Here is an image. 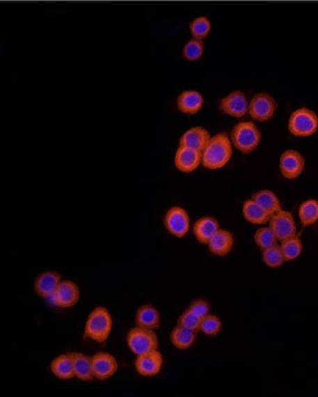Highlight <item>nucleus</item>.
Here are the masks:
<instances>
[{
  "instance_id": "obj_17",
  "label": "nucleus",
  "mask_w": 318,
  "mask_h": 397,
  "mask_svg": "<svg viewBox=\"0 0 318 397\" xmlns=\"http://www.w3.org/2000/svg\"><path fill=\"white\" fill-rule=\"evenodd\" d=\"M219 222L213 216H202L195 222L192 227V232L198 243L202 245L209 244L213 236L220 230Z\"/></svg>"
},
{
  "instance_id": "obj_21",
  "label": "nucleus",
  "mask_w": 318,
  "mask_h": 397,
  "mask_svg": "<svg viewBox=\"0 0 318 397\" xmlns=\"http://www.w3.org/2000/svg\"><path fill=\"white\" fill-rule=\"evenodd\" d=\"M177 109L182 113L193 115L198 113L204 106V97L197 90H185L177 97Z\"/></svg>"
},
{
  "instance_id": "obj_3",
  "label": "nucleus",
  "mask_w": 318,
  "mask_h": 397,
  "mask_svg": "<svg viewBox=\"0 0 318 397\" xmlns=\"http://www.w3.org/2000/svg\"><path fill=\"white\" fill-rule=\"evenodd\" d=\"M230 140L239 152L242 154H250L260 146L262 132L255 122H239L232 129Z\"/></svg>"
},
{
  "instance_id": "obj_24",
  "label": "nucleus",
  "mask_w": 318,
  "mask_h": 397,
  "mask_svg": "<svg viewBox=\"0 0 318 397\" xmlns=\"http://www.w3.org/2000/svg\"><path fill=\"white\" fill-rule=\"evenodd\" d=\"M242 214L246 221L255 225H267L271 218L270 215L267 214V211H264L263 208L260 207V204L253 199L243 202Z\"/></svg>"
},
{
  "instance_id": "obj_30",
  "label": "nucleus",
  "mask_w": 318,
  "mask_h": 397,
  "mask_svg": "<svg viewBox=\"0 0 318 397\" xmlns=\"http://www.w3.org/2000/svg\"><path fill=\"white\" fill-rule=\"evenodd\" d=\"M189 29H190L192 38H197V40H204L211 33L212 24H211V21L206 17H196V19L191 21V24L189 26Z\"/></svg>"
},
{
  "instance_id": "obj_34",
  "label": "nucleus",
  "mask_w": 318,
  "mask_h": 397,
  "mask_svg": "<svg viewBox=\"0 0 318 397\" xmlns=\"http://www.w3.org/2000/svg\"><path fill=\"white\" fill-rule=\"evenodd\" d=\"M188 309L200 319L205 318L211 313V306H209V302H206L205 299H196L190 304Z\"/></svg>"
},
{
  "instance_id": "obj_29",
  "label": "nucleus",
  "mask_w": 318,
  "mask_h": 397,
  "mask_svg": "<svg viewBox=\"0 0 318 397\" xmlns=\"http://www.w3.org/2000/svg\"><path fill=\"white\" fill-rule=\"evenodd\" d=\"M253 241L262 251L277 245L279 241L270 227H260L253 234Z\"/></svg>"
},
{
  "instance_id": "obj_7",
  "label": "nucleus",
  "mask_w": 318,
  "mask_h": 397,
  "mask_svg": "<svg viewBox=\"0 0 318 397\" xmlns=\"http://www.w3.org/2000/svg\"><path fill=\"white\" fill-rule=\"evenodd\" d=\"M277 110V102L267 92H260L253 96L249 102L250 117L257 122H267L273 118Z\"/></svg>"
},
{
  "instance_id": "obj_16",
  "label": "nucleus",
  "mask_w": 318,
  "mask_h": 397,
  "mask_svg": "<svg viewBox=\"0 0 318 397\" xmlns=\"http://www.w3.org/2000/svg\"><path fill=\"white\" fill-rule=\"evenodd\" d=\"M211 138L212 136L205 127L195 126V127L189 129L188 131H185L182 134L180 141H178V146L189 147V148L198 150L202 153V150L205 149Z\"/></svg>"
},
{
  "instance_id": "obj_5",
  "label": "nucleus",
  "mask_w": 318,
  "mask_h": 397,
  "mask_svg": "<svg viewBox=\"0 0 318 397\" xmlns=\"http://www.w3.org/2000/svg\"><path fill=\"white\" fill-rule=\"evenodd\" d=\"M318 115L308 108L295 110L288 119V131L292 136L308 138L317 132Z\"/></svg>"
},
{
  "instance_id": "obj_9",
  "label": "nucleus",
  "mask_w": 318,
  "mask_h": 397,
  "mask_svg": "<svg viewBox=\"0 0 318 397\" xmlns=\"http://www.w3.org/2000/svg\"><path fill=\"white\" fill-rule=\"evenodd\" d=\"M269 227L272 229L278 241H284L288 238L298 234V227L293 215L287 211H278L277 214L271 216Z\"/></svg>"
},
{
  "instance_id": "obj_25",
  "label": "nucleus",
  "mask_w": 318,
  "mask_h": 397,
  "mask_svg": "<svg viewBox=\"0 0 318 397\" xmlns=\"http://www.w3.org/2000/svg\"><path fill=\"white\" fill-rule=\"evenodd\" d=\"M253 201H256L264 211H267L270 216L277 214L278 211H281V202L278 197L277 194L270 190H260L256 193H253Z\"/></svg>"
},
{
  "instance_id": "obj_4",
  "label": "nucleus",
  "mask_w": 318,
  "mask_h": 397,
  "mask_svg": "<svg viewBox=\"0 0 318 397\" xmlns=\"http://www.w3.org/2000/svg\"><path fill=\"white\" fill-rule=\"evenodd\" d=\"M127 346L134 356H141L159 349L158 335L155 330L136 326L127 334Z\"/></svg>"
},
{
  "instance_id": "obj_33",
  "label": "nucleus",
  "mask_w": 318,
  "mask_h": 397,
  "mask_svg": "<svg viewBox=\"0 0 318 397\" xmlns=\"http://www.w3.org/2000/svg\"><path fill=\"white\" fill-rule=\"evenodd\" d=\"M200 323H202V319L195 316L189 309H185L184 312L182 313L177 319V325L186 327L189 330H196V332H199L200 330Z\"/></svg>"
},
{
  "instance_id": "obj_20",
  "label": "nucleus",
  "mask_w": 318,
  "mask_h": 397,
  "mask_svg": "<svg viewBox=\"0 0 318 397\" xmlns=\"http://www.w3.org/2000/svg\"><path fill=\"white\" fill-rule=\"evenodd\" d=\"M50 372L54 374V377L59 380H71L76 378L74 373V366H73V359L71 353H62L59 356L55 357L50 363Z\"/></svg>"
},
{
  "instance_id": "obj_8",
  "label": "nucleus",
  "mask_w": 318,
  "mask_h": 397,
  "mask_svg": "<svg viewBox=\"0 0 318 397\" xmlns=\"http://www.w3.org/2000/svg\"><path fill=\"white\" fill-rule=\"evenodd\" d=\"M305 160L300 152L294 149L285 150L279 160L280 172L286 179L294 180L305 171Z\"/></svg>"
},
{
  "instance_id": "obj_32",
  "label": "nucleus",
  "mask_w": 318,
  "mask_h": 397,
  "mask_svg": "<svg viewBox=\"0 0 318 397\" xmlns=\"http://www.w3.org/2000/svg\"><path fill=\"white\" fill-rule=\"evenodd\" d=\"M221 330H223V323L219 316H213L209 313V316L202 318L199 332L205 334L206 337H216Z\"/></svg>"
},
{
  "instance_id": "obj_23",
  "label": "nucleus",
  "mask_w": 318,
  "mask_h": 397,
  "mask_svg": "<svg viewBox=\"0 0 318 397\" xmlns=\"http://www.w3.org/2000/svg\"><path fill=\"white\" fill-rule=\"evenodd\" d=\"M197 333L198 332L196 330H189L186 327L177 325L171 330L169 340L176 349L188 350L195 344Z\"/></svg>"
},
{
  "instance_id": "obj_13",
  "label": "nucleus",
  "mask_w": 318,
  "mask_h": 397,
  "mask_svg": "<svg viewBox=\"0 0 318 397\" xmlns=\"http://www.w3.org/2000/svg\"><path fill=\"white\" fill-rule=\"evenodd\" d=\"M80 300V288L73 281H62L52 297V302L59 309H71Z\"/></svg>"
},
{
  "instance_id": "obj_22",
  "label": "nucleus",
  "mask_w": 318,
  "mask_h": 397,
  "mask_svg": "<svg viewBox=\"0 0 318 397\" xmlns=\"http://www.w3.org/2000/svg\"><path fill=\"white\" fill-rule=\"evenodd\" d=\"M71 356L73 359V366H74V373L77 379L85 382H90L95 380L94 372H93L92 356H87L85 353L79 351H72Z\"/></svg>"
},
{
  "instance_id": "obj_14",
  "label": "nucleus",
  "mask_w": 318,
  "mask_h": 397,
  "mask_svg": "<svg viewBox=\"0 0 318 397\" xmlns=\"http://www.w3.org/2000/svg\"><path fill=\"white\" fill-rule=\"evenodd\" d=\"M62 275L55 270L43 272L35 279L34 291L41 299H52L58 285L62 282Z\"/></svg>"
},
{
  "instance_id": "obj_10",
  "label": "nucleus",
  "mask_w": 318,
  "mask_h": 397,
  "mask_svg": "<svg viewBox=\"0 0 318 397\" xmlns=\"http://www.w3.org/2000/svg\"><path fill=\"white\" fill-rule=\"evenodd\" d=\"M164 363V355L158 349L151 351V353L137 356V358L134 360V368H136V372L141 377H157L162 371Z\"/></svg>"
},
{
  "instance_id": "obj_12",
  "label": "nucleus",
  "mask_w": 318,
  "mask_h": 397,
  "mask_svg": "<svg viewBox=\"0 0 318 397\" xmlns=\"http://www.w3.org/2000/svg\"><path fill=\"white\" fill-rule=\"evenodd\" d=\"M93 372L96 380L106 381L118 371V362L115 356L106 351H100L92 356Z\"/></svg>"
},
{
  "instance_id": "obj_15",
  "label": "nucleus",
  "mask_w": 318,
  "mask_h": 397,
  "mask_svg": "<svg viewBox=\"0 0 318 397\" xmlns=\"http://www.w3.org/2000/svg\"><path fill=\"white\" fill-rule=\"evenodd\" d=\"M174 164L178 171L191 173L202 164V153L189 147L178 146L174 156Z\"/></svg>"
},
{
  "instance_id": "obj_27",
  "label": "nucleus",
  "mask_w": 318,
  "mask_h": 397,
  "mask_svg": "<svg viewBox=\"0 0 318 397\" xmlns=\"http://www.w3.org/2000/svg\"><path fill=\"white\" fill-rule=\"evenodd\" d=\"M280 248L285 261L291 262L295 261L302 254L303 245H302L301 238L296 234L294 237L288 238L286 241H281Z\"/></svg>"
},
{
  "instance_id": "obj_18",
  "label": "nucleus",
  "mask_w": 318,
  "mask_h": 397,
  "mask_svg": "<svg viewBox=\"0 0 318 397\" xmlns=\"http://www.w3.org/2000/svg\"><path fill=\"white\" fill-rule=\"evenodd\" d=\"M234 243H235V239H234L233 234L226 229H220L209 241L207 248H209V251L216 257H226L233 250Z\"/></svg>"
},
{
  "instance_id": "obj_28",
  "label": "nucleus",
  "mask_w": 318,
  "mask_h": 397,
  "mask_svg": "<svg viewBox=\"0 0 318 397\" xmlns=\"http://www.w3.org/2000/svg\"><path fill=\"white\" fill-rule=\"evenodd\" d=\"M262 258H263L264 264L270 268H279L286 262L283 252H281V248L278 244L263 250Z\"/></svg>"
},
{
  "instance_id": "obj_2",
  "label": "nucleus",
  "mask_w": 318,
  "mask_h": 397,
  "mask_svg": "<svg viewBox=\"0 0 318 397\" xmlns=\"http://www.w3.org/2000/svg\"><path fill=\"white\" fill-rule=\"evenodd\" d=\"M113 328V319L109 309L104 306H97L87 316L84 327V337L93 342L104 343L111 335Z\"/></svg>"
},
{
  "instance_id": "obj_11",
  "label": "nucleus",
  "mask_w": 318,
  "mask_h": 397,
  "mask_svg": "<svg viewBox=\"0 0 318 397\" xmlns=\"http://www.w3.org/2000/svg\"><path fill=\"white\" fill-rule=\"evenodd\" d=\"M219 109L223 115H230L234 118H242L248 113L249 102L244 92L235 90L220 99Z\"/></svg>"
},
{
  "instance_id": "obj_26",
  "label": "nucleus",
  "mask_w": 318,
  "mask_h": 397,
  "mask_svg": "<svg viewBox=\"0 0 318 397\" xmlns=\"http://www.w3.org/2000/svg\"><path fill=\"white\" fill-rule=\"evenodd\" d=\"M299 218L303 227H312L318 221V200L309 199L300 204Z\"/></svg>"
},
{
  "instance_id": "obj_19",
  "label": "nucleus",
  "mask_w": 318,
  "mask_h": 397,
  "mask_svg": "<svg viewBox=\"0 0 318 397\" xmlns=\"http://www.w3.org/2000/svg\"><path fill=\"white\" fill-rule=\"evenodd\" d=\"M134 321L136 326L146 330H157L161 326V314L155 306L145 304L137 309Z\"/></svg>"
},
{
  "instance_id": "obj_1",
  "label": "nucleus",
  "mask_w": 318,
  "mask_h": 397,
  "mask_svg": "<svg viewBox=\"0 0 318 397\" xmlns=\"http://www.w3.org/2000/svg\"><path fill=\"white\" fill-rule=\"evenodd\" d=\"M234 146L230 136L226 133H218L212 136L202 153V167L209 170H219L230 163L233 156Z\"/></svg>"
},
{
  "instance_id": "obj_6",
  "label": "nucleus",
  "mask_w": 318,
  "mask_h": 397,
  "mask_svg": "<svg viewBox=\"0 0 318 397\" xmlns=\"http://www.w3.org/2000/svg\"><path fill=\"white\" fill-rule=\"evenodd\" d=\"M164 225L168 234L176 238H183L188 234L191 220L188 211L180 206L169 208L164 214Z\"/></svg>"
},
{
  "instance_id": "obj_31",
  "label": "nucleus",
  "mask_w": 318,
  "mask_h": 397,
  "mask_svg": "<svg viewBox=\"0 0 318 397\" xmlns=\"http://www.w3.org/2000/svg\"><path fill=\"white\" fill-rule=\"evenodd\" d=\"M205 44L202 40L192 38L183 48V58L188 61H198L204 55Z\"/></svg>"
}]
</instances>
